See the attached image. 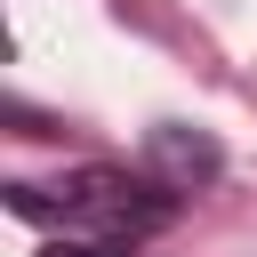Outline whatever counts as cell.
I'll return each mask as SVG.
<instances>
[{
  "mask_svg": "<svg viewBox=\"0 0 257 257\" xmlns=\"http://www.w3.org/2000/svg\"><path fill=\"white\" fill-rule=\"evenodd\" d=\"M177 185H161L153 169H72V177H48V185H8V209L32 217V225H64V233H120V241H145L177 217Z\"/></svg>",
  "mask_w": 257,
  "mask_h": 257,
  "instance_id": "6da1fadb",
  "label": "cell"
},
{
  "mask_svg": "<svg viewBox=\"0 0 257 257\" xmlns=\"http://www.w3.org/2000/svg\"><path fill=\"white\" fill-rule=\"evenodd\" d=\"M153 177L177 185V193H193V185L217 177V145L209 137H185V128H153Z\"/></svg>",
  "mask_w": 257,
  "mask_h": 257,
  "instance_id": "7a4b0ae2",
  "label": "cell"
},
{
  "mask_svg": "<svg viewBox=\"0 0 257 257\" xmlns=\"http://www.w3.org/2000/svg\"><path fill=\"white\" fill-rule=\"evenodd\" d=\"M40 257H137V241H120V233H56Z\"/></svg>",
  "mask_w": 257,
  "mask_h": 257,
  "instance_id": "3957f363",
  "label": "cell"
}]
</instances>
